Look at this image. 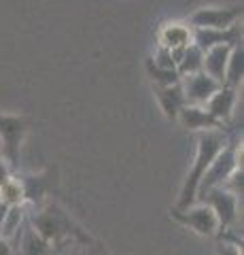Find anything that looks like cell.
I'll use <instances>...</instances> for the list:
<instances>
[{"mask_svg":"<svg viewBox=\"0 0 244 255\" xmlns=\"http://www.w3.org/2000/svg\"><path fill=\"white\" fill-rule=\"evenodd\" d=\"M217 247H215V255H242V241L232 238L230 234H221L217 236Z\"/></svg>","mask_w":244,"mask_h":255,"instance_id":"cell-22","label":"cell"},{"mask_svg":"<svg viewBox=\"0 0 244 255\" xmlns=\"http://www.w3.org/2000/svg\"><path fill=\"white\" fill-rule=\"evenodd\" d=\"M242 77H244V47L236 45L232 49V53H230V60H227L223 85L238 90V87L242 85Z\"/></svg>","mask_w":244,"mask_h":255,"instance_id":"cell-18","label":"cell"},{"mask_svg":"<svg viewBox=\"0 0 244 255\" xmlns=\"http://www.w3.org/2000/svg\"><path fill=\"white\" fill-rule=\"evenodd\" d=\"M26 217H28V206L26 204L9 206V211H6L4 219H2V226H0V238H4L6 243H11L15 247L23 226L28 223Z\"/></svg>","mask_w":244,"mask_h":255,"instance_id":"cell-17","label":"cell"},{"mask_svg":"<svg viewBox=\"0 0 244 255\" xmlns=\"http://www.w3.org/2000/svg\"><path fill=\"white\" fill-rule=\"evenodd\" d=\"M11 255H19V253H17V251H13V253H11Z\"/></svg>","mask_w":244,"mask_h":255,"instance_id":"cell-28","label":"cell"},{"mask_svg":"<svg viewBox=\"0 0 244 255\" xmlns=\"http://www.w3.org/2000/svg\"><path fill=\"white\" fill-rule=\"evenodd\" d=\"M28 223L34 228L38 236H43L47 243L56 249H64L68 245H91L89 234H85L77 223L70 219V215L56 202H45L38 209H32Z\"/></svg>","mask_w":244,"mask_h":255,"instance_id":"cell-1","label":"cell"},{"mask_svg":"<svg viewBox=\"0 0 244 255\" xmlns=\"http://www.w3.org/2000/svg\"><path fill=\"white\" fill-rule=\"evenodd\" d=\"M198 202L208 204L215 217L219 221V236L232 232L234 223L238 221V209H240V198H236L232 191H227L223 187H215L206 191Z\"/></svg>","mask_w":244,"mask_h":255,"instance_id":"cell-7","label":"cell"},{"mask_svg":"<svg viewBox=\"0 0 244 255\" xmlns=\"http://www.w3.org/2000/svg\"><path fill=\"white\" fill-rule=\"evenodd\" d=\"M236 105H238V90L221 85L215 94L210 96V100L204 105V109L208 111V115L212 119H217L221 126H225L232 119L234 111H236Z\"/></svg>","mask_w":244,"mask_h":255,"instance_id":"cell-11","label":"cell"},{"mask_svg":"<svg viewBox=\"0 0 244 255\" xmlns=\"http://www.w3.org/2000/svg\"><path fill=\"white\" fill-rule=\"evenodd\" d=\"M176 122L185 128L189 132H212V130H223V126L212 119L208 115V111L204 107H191V105H185L180 109V113L176 117Z\"/></svg>","mask_w":244,"mask_h":255,"instance_id":"cell-12","label":"cell"},{"mask_svg":"<svg viewBox=\"0 0 244 255\" xmlns=\"http://www.w3.org/2000/svg\"><path fill=\"white\" fill-rule=\"evenodd\" d=\"M153 92H155L157 105H160L163 117L168 122H176L180 109L185 107V96H183V90H180V83L168 85V87H153Z\"/></svg>","mask_w":244,"mask_h":255,"instance_id":"cell-16","label":"cell"},{"mask_svg":"<svg viewBox=\"0 0 244 255\" xmlns=\"http://www.w3.org/2000/svg\"><path fill=\"white\" fill-rule=\"evenodd\" d=\"M151 62L155 64V66H160V68L176 70V64H174V60H172V53L168 49H163V47H160V45H157L155 55H151Z\"/></svg>","mask_w":244,"mask_h":255,"instance_id":"cell-23","label":"cell"},{"mask_svg":"<svg viewBox=\"0 0 244 255\" xmlns=\"http://www.w3.org/2000/svg\"><path fill=\"white\" fill-rule=\"evenodd\" d=\"M160 47L168 51H178L191 45V28L183 21H166L157 32Z\"/></svg>","mask_w":244,"mask_h":255,"instance_id":"cell-13","label":"cell"},{"mask_svg":"<svg viewBox=\"0 0 244 255\" xmlns=\"http://www.w3.org/2000/svg\"><path fill=\"white\" fill-rule=\"evenodd\" d=\"M219 87H221V83L210 79L206 73L180 77V90H183V96H185V105H191V107H204Z\"/></svg>","mask_w":244,"mask_h":255,"instance_id":"cell-9","label":"cell"},{"mask_svg":"<svg viewBox=\"0 0 244 255\" xmlns=\"http://www.w3.org/2000/svg\"><path fill=\"white\" fill-rule=\"evenodd\" d=\"M242 19V6H202L193 11L187 19V26L191 30H227L240 23Z\"/></svg>","mask_w":244,"mask_h":255,"instance_id":"cell-5","label":"cell"},{"mask_svg":"<svg viewBox=\"0 0 244 255\" xmlns=\"http://www.w3.org/2000/svg\"><path fill=\"white\" fill-rule=\"evenodd\" d=\"M15 249H13V245L11 243H6L4 238H0V255H11Z\"/></svg>","mask_w":244,"mask_h":255,"instance_id":"cell-26","label":"cell"},{"mask_svg":"<svg viewBox=\"0 0 244 255\" xmlns=\"http://www.w3.org/2000/svg\"><path fill=\"white\" fill-rule=\"evenodd\" d=\"M170 217L198 236H204V238L219 236V221L215 217V213H212V209L204 202H195L183 211L170 209Z\"/></svg>","mask_w":244,"mask_h":255,"instance_id":"cell-6","label":"cell"},{"mask_svg":"<svg viewBox=\"0 0 244 255\" xmlns=\"http://www.w3.org/2000/svg\"><path fill=\"white\" fill-rule=\"evenodd\" d=\"M145 68H147V75L151 79L153 87H168V85H178L180 83V77L176 70H166V68H160L151 62V58H147L145 62Z\"/></svg>","mask_w":244,"mask_h":255,"instance_id":"cell-20","label":"cell"},{"mask_svg":"<svg viewBox=\"0 0 244 255\" xmlns=\"http://www.w3.org/2000/svg\"><path fill=\"white\" fill-rule=\"evenodd\" d=\"M191 43L202 51L217 45H242V26L236 23L227 30H191Z\"/></svg>","mask_w":244,"mask_h":255,"instance_id":"cell-10","label":"cell"},{"mask_svg":"<svg viewBox=\"0 0 244 255\" xmlns=\"http://www.w3.org/2000/svg\"><path fill=\"white\" fill-rule=\"evenodd\" d=\"M232 49H234L232 45H217V47H210L208 51H204L202 73H206L210 79H215L217 83H221V85H223V77H225L227 60H230Z\"/></svg>","mask_w":244,"mask_h":255,"instance_id":"cell-15","label":"cell"},{"mask_svg":"<svg viewBox=\"0 0 244 255\" xmlns=\"http://www.w3.org/2000/svg\"><path fill=\"white\" fill-rule=\"evenodd\" d=\"M17 181L23 191V204L28 209H38L49 202V191L53 187V170H45L38 174H17Z\"/></svg>","mask_w":244,"mask_h":255,"instance_id":"cell-8","label":"cell"},{"mask_svg":"<svg viewBox=\"0 0 244 255\" xmlns=\"http://www.w3.org/2000/svg\"><path fill=\"white\" fill-rule=\"evenodd\" d=\"M19 255H58V249L53 245H49L43 236H38L34 232V228L26 223L21 230V234L17 238V243L13 247Z\"/></svg>","mask_w":244,"mask_h":255,"instance_id":"cell-14","label":"cell"},{"mask_svg":"<svg viewBox=\"0 0 244 255\" xmlns=\"http://www.w3.org/2000/svg\"><path fill=\"white\" fill-rule=\"evenodd\" d=\"M32 119L26 115H11V113H0V157L9 164L13 172L19 168V157H21V145L26 140Z\"/></svg>","mask_w":244,"mask_h":255,"instance_id":"cell-4","label":"cell"},{"mask_svg":"<svg viewBox=\"0 0 244 255\" xmlns=\"http://www.w3.org/2000/svg\"><path fill=\"white\" fill-rule=\"evenodd\" d=\"M0 200L6 206H15V204H23V191L17 177H13L11 181H6L2 187H0Z\"/></svg>","mask_w":244,"mask_h":255,"instance_id":"cell-21","label":"cell"},{"mask_svg":"<svg viewBox=\"0 0 244 255\" xmlns=\"http://www.w3.org/2000/svg\"><path fill=\"white\" fill-rule=\"evenodd\" d=\"M202 60H204V51L198 49L193 43L187 47L180 55V60L176 64V73L178 77H189V75H195V73H202Z\"/></svg>","mask_w":244,"mask_h":255,"instance_id":"cell-19","label":"cell"},{"mask_svg":"<svg viewBox=\"0 0 244 255\" xmlns=\"http://www.w3.org/2000/svg\"><path fill=\"white\" fill-rule=\"evenodd\" d=\"M13 177H15V172H13L11 168H9V164H6L4 159L0 157V187H2L6 181H11Z\"/></svg>","mask_w":244,"mask_h":255,"instance_id":"cell-25","label":"cell"},{"mask_svg":"<svg viewBox=\"0 0 244 255\" xmlns=\"http://www.w3.org/2000/svg\"><path fill=\"white\" fill-rule=\"evenodd\" d=\"M6 211H9V206H6V204H4L2 200H0V226H2V219H4Z\"/></svg>","mask_w":244,"mask_h":255,"instance_id":"cell-27","label":"cell"},{"mask_svg":"<svg viewBox=\"0 0 244 255\" xmlns=\"http://www.w3.org/2000/svg\"><path fill=\"white\" fill-rule=\"evenodd\" d=\"M58 255H89V251L85 245H68L64 249H60Z\"/></svg>","mask_w":244,"mask_h":255,"instance_id":"cell-24","label":"cell"},{"mask_svg":"<svg viewBox=\"0 0 244 255\" xmlns=\"http://www.w3.org/2000/svg\"><path fill=\"white\" fill-rule=\"evenodd\" d=\"M227 136L223 134V130H212V132H202L198 136V145H195V155L193 162L189 166V172L183 181V187H180V194L176 198V204L172 209L183 211L187 206H191L198 202V187L202 177L206 174L208 166L212 164V159L219 155V151L223 149Z\"/></svg>","mask_w":244,"mask_h":255,"instance_id":"cell-2","label":"cell"},{"mask_svg":"<svg viewBox=\"0 0 244 255\" xmlns=\"http://www.w3.org/2000/svg\"><path fill=\"white\" fill-rule=\"evenodd\" d=\"M242 168V138H227L223 149L219 151V155L212 159V164L208 166L206 174L200 181L198 187V200L206 194V191L215 189V187H223L225 181L232 177V174Z\"/></svg>","mask_w":244,"mask_h":255,"instance_id":"cell-3","label":"cell"}]
</instances>
